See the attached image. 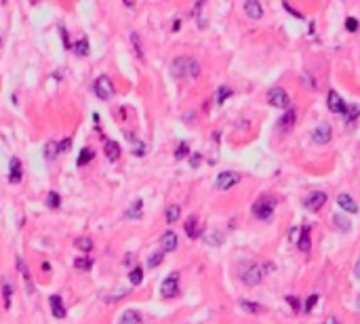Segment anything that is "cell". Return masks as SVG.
Returning a JSON list of instances; mask_svg holds the SVG:
<instances>
[{
	"label": "cell",
	"mask_w": 360,
	"mask_h": 324,
	"mask_svg": "<svg viewBox=\"0 0 360 324\" xmlns=\"http://www.w3.org/2000/svg\"><path fill=\"white\" fill-rule=\"evenodd\" d=\"M9 181L11 183H19L21 181V160L19 158H11V164H9Z\"/></svg>",
	"instance_id": "16"
},
{
	"label": "cell",
	"mask_w": 360,
	"mask_h": 324,
	"mask_svg": "<svg viewBox=\"0 0 360 324\" xmlns=\"http://www.w3.org/2000/svg\"><path fill=\"white\" fill-rule=\"evenodd\" d=\"M131 40H133V44H135L137 55H139V57H144V51H142V44H139V36H137V32H133V34H131Z\"/></svg>",
	"instance_id": "38"
},
{
	"label": "cell",
	"mask_w": 360,
	"mask_h": 324,
	"mask_svg": "<svg viewBox=\"0 0 360 324\" xmlns=\"http://www.w3.org/2000/svg\"><path fill=\"white\" fill-rule=\"evenodd\" d=\"M187 154H190V147H187V144H179V147L175 149V158H177V160H181V158H185Z\"/></svg>",
	"instance_id": "37"
},
{
	"label": "cell",
	"mask_w": 360,
	"mask_h": 324,
	"mask_svg": "<svg viewBox=\"0 0 360 324\" xmlns=\"http://www.w3.org/2000/svg\"><path fill=\"white\" fill-rule=\"evenodd\" d=\"M135 154H137V156H144V154H145V145H144V144H137V145H135Z\"/></svg>",
	"instance_id": "44"
},
{
	"label": "cell",
	"mask_w": 360,
	"mask_h": 324,
	"mask_svg": "<svg viewBox=\"0 0 360 324\" xmlns=\"http://www.w3.org/2000/svg\"><path fill=\"white\" fill-rule=\"evenodd\" d=\"M11 293H13V284L9 278H2V297H4V307L11 305Z\"/></svg>",
	"instance_id": "23"
},
{
	"label": "cell",
	"mask_w": 360,
	"mask_h": 324,
	"mask_svg": "<svg viewBox=\"0 0 360 324\" xmlns=\"http://www.w3.org/2000/svg\"><path fill=\"white\" fill-rule=\"evenodd\" d=\"M17 267H19L21 276H23V278H26L28 293H32V290H34V282H32V278H30V272H28V267H26V263H23V259H21V257H17Z\"/></svg>",
	"instance_id": "22"
},
{
	"label": "cell",
	"mask_w": 360,
	"mask_h": 324,
	"mask_svg": "<svg viewBox=\"0 0 360 324\" xmlns=\"http://www.w3.org/2000/svg\"><path fill=\"white\" fill-rule=\"evenodd\" d=\"M93 91H95V95L101 99V101H109L114 97V84L112 80H109V76H99L95 84H93Z\"/></svg>",
	"instance_id": "2"
},
{
	"label": "cell",
	"mask_w": 360,
	"mask_h": 324,
	"mask_svg": "<svg viewBox=\"0 0 360 324\" xmlns=\"http://www.w3.org/2000/svg\"><path fill=\"white\" fill-rule=\"evenodd\" d=\"M333 223L339 227L341 232H350V227H352V223H350V219L346 217V215H333Z\"/></svg>",
	"instance_id": "24"
},
{
	"label": "cell",
	"mask_w": 360,
	"mask_h": 324,
	"mask_svg": "<svg viewBox=\"0 0 360 324\" xmlns=\"http://www.w3.org/2000/svg\"><path fill=\"white\" fill-rule=\"evenodd\" d=\"M160 293L164 299H171L179 293V274H171L169 278H164L162 287H160Z\"/></svg>",
	"instance_id": "7"
},
{
	"label": "cell",
	"mask_w": 360,
	"mask_h": 324,
	"mask_svg": "<svg viewBox=\"0 0 360 324\" xmlns=\"http://www.w3.org/2000/svg\"><path fill=\"white\" fill-rule=\"evenodd\" d=\"M185 234L190 236V238H198L200 236V223L196 217H190L185 221Z\"/></svg>",
	"instance_id": "18"
},
{
	"label": "cell",
	"mask_w": 360,
	"mask_h": 324,
	"mask_svg": "<svg viewBox=\"0 0 360 324\" xmlns=\"http://www.w3.org/2000/svg\"><path fill=\"white\" fill-rule=\"evenodd\" d=\"M118 324H144V318L137 310H127V312H122Z\"/></svg>",
	"instance_id": "14"
},
{
	"label": "cell",
	"mask_w": 360,
	"mask_h": 324,
	"mask_svg": "<svg viewBox=\"0 0 360 324\" xmlns=\"http://www.w3.org/2000/svg\"><path fill=\"white\" fill-rule=\"evenodd\" d=\"M268 101L274 108H280V109L288 108V104H291V99H288V95H287V91L283 89V86H274V89H270L268 91Z\"/></svg>",
	"instance_id": "4"
},
{
	"label": "cell",
	"mask_w": 360,
	"mask_h": 324,
	"mask_svg": "<svg viewBox=\"0 0 360 324\" xmlns=\"http://www.w3.org/2000/svg\"><path fill=\"white\" fill-rule=\"evenodd\" d=\"M230 95H232V89H230V86H221V89H219V93H217V104L221 106L223 101L230 97Z\"/></svg>",
	"instance_id": "36"
},
{
	"label": "cell",
	"mask_w": 360,
	"mask_h": 324,
	"mask_svg": "<svg viewBox=\"0 0 360 324\" xmlns=\"http://www.w3.org/2000/svg\"><path fill=\"white\" fill-rule=\"evenodd\" d=\"M310 227L303 225L301 227V236H299V242H297V247H299L301 252H310Z\"/></svg>",
	"instance_id": "19"
},
{
	"label": "cell",
	"mask_w": 360,
	"mask_h": 324,
	"mask_svg": "<svg viewBox=\"0 0 360 324\" xmlns=\"http://www.w3.org/2000/svg\"><path fill=\"white\" fill-rule=\"evenodd\" d=\"M245 13H247V17H251V19H261L263 17V9H261V4L257 2V0H247Z\"/></svg>",
	"instance_id": "12"
},
{
	"label": "cell",
	"mask_w": 360,
	"mask_h": 324,
	"mask_svg": "<svg viewBox=\"0 0 360 324\" xmlns=\"http://www.w3.org/2000/svg\"><path fill=\"white\" fill-rule=\"evenodd\" d=\"M171 74L175 78H183V76L196 78L200 74V66H198V61L192 59V57H177L173 63H171Z\"/></svg>",
	"instance_id": "1"
},
{
	"label": "cell",
	"mask_w": 360,
	"mask_h": 324,
	"mask_svg": "<svg viewBox=\"0 0 360 324\" xmlns=\"http://www.w3.org/2000/svg\"><path fill=\"white\" fill-rule=\"evenodd\" d=\"M59 154V145L55 144V141H49V144H44V158L46 160H55V156Z\"/></svg>",
	"instance_id": "26"
},
{
	"label": "cell",
	"mask_w": 360,
	"mask_h": 324,
	"mask_svg": "<svg viewBox=\"0 0 360 324\" xmlns=\"http://www.w3.org/2000/svg\"><path fill=\"white\" fill-rule=\"evenodd\" d=\"M293 124H295V109H288V112H287V114H285V116L278 120V129L288 131Z\"/></svg>",
	"instance_id": "21"
},
{
	"label": "cell",
	"mask_w": 360,
	"mask_h": 324,
	"mask_svg": "<svg viewBox=\"0 0 360 324\" xmlns=\"http://www.w3.org/2000/svg\"><path fill=\"white\" fill-rule=\"evenodd\" d=\"M49 303H51V310H53L55 318H66V305H64V301H61L59 295H53L49 299Z\"/></svg>",
	"instance_id": "15"
},
{
	"label": "cell",
	"mask_w": 360,
	"mask_h": 324,
	"mask_svg": "<svg viewBox=\"0 0 360 324\" xmlns=\"http://www.w3.org/2000/svg\"><path fill=\"white\" fill-rule=\"evenodd\" d=\"M74 49H76V53H78V55H89V40H87V38L78 40V42L74 44Z\"/></svg>",
	"instance_id": "35"
},
{
	"label": "cell",
	"mask_w": 360,
	"mask_h": 324,
	"mask_svg": "<svg viewBox=\"0 0 360 324\" xmlns=\"http://www.w3.org/2000/svg\"><path fill=\"white\" fill-rule=\"evenodd\" d=\"M240 183V175L238 173H234V171H223V173H219V177H217V181H215V185H217V189H230V187H234V185H238Z\"/></svg>",
	"instance_id": "5"
},
{
	"label": "cell",
	"mask_w": 360,
	"mask_h": 324,
	"mask_svg": "<svg viewBox=\"0 0 360 324\" xmlns=\"http://www.w3.org/2000/svg\"><path fill=\"white\" fill-rule=\"evenodd\" d=\"M74 247H76L78 251H82V252H89V251L93 249V240L87 238V236H82V238H78V240L74 242Z\"/></svg>",
	"instance_id": "27"
},
{
	"label": "cell",
	"mask_w": 360,
	"mask_h": 324,
	"mask_svg": "<svg viewBox=\"0 0 360 324\" xmlns=\"http://www.w3.org/2000/svg\"><path fill=\"white\" fill-rule=\"evenodd\" d=\"M360 116V106H348L346 108V112H343V118H346L348 122H352L354 118H358Z\"/></svg>",
	"instance_id": "31"
},
{
	"label": "cell",
	"mask_w": 360,
	"mask_h": 324,
	"mask_svg": "<svg viewBox=\"0 0 360 324\" xmlns=\"http://www.w3.org/2000/svg\"><path fill=\"white\" fill-rule=\"evenodd\" d=\"M354 274H356V278H358V280H360V261H358V263H356V270H354Z\"/></svg>",
	"instance_id": "47"
},
{
	"label": "cell",
	"mask_w": 360,
	"mask_h": 324,
	"mask_svg": "<svg viewBox=\"0 0 360 324\" xmlns=\"http://www.w3.org/2000/svg\"><path fill=\"white\" fill-rule=\"evenodd\" d=\"M346 28H348L350 32H354V30L358 28V21H356V19H348V21H346Z\"/></svg>",
	"instance_id": "41"
},
{
	"label": "cell",
	"mask_w": 360,
	"mask_h": 324,
	"mask_svg": "<svg viewBox=\"0 0 360 324\" xmlns=\"http://www.w3.org/2000/svg\"><path fill=\"white\" fill-rule=\"evenodd\" d=\"M129 280H131L133 287L142 284V280H144V270H142V267H135V270H133V272L129 274Z\"/></svg>",
	"instance_id": "32"
},
{
	"label": "cell",
	"mask_w": 360,
	"mask_h": 324,
	"mask_svg": "<svg viewBox=\"0 0 360 324\" xmlns=\"http://www.w3.org/2000/svg\"><path fill=\"white\" fill-rule=\"evenodd\" d=\"M337 204L346 213H358V204L354 202V198H352L350 194H339L337 196Z\"/></svg>",
	"instance_id": "13"
},
{
	"label": "cell",
	"mask_w": 360,
	"mask_h": 324,
	"mask_svg": "<svg viewBox=\"0 0 360 324\" xmlns=\"http://www.w3.org/2000/svg\"><path fill=\"white\" fill-rule=\"evenodd\" d=\"M142 211H144V200H135L131 204V209L124 213L127 219H142Z\"/></svg>",
	"instance_id": "20"
},
{
	"label": "cell",
	"mask_w": 360,
	"mask_h": 324,
	"mask_svg": "<svg viewBox=\"0 0 360 324\" xmlns=\"http://www.w3.org/2000/svg\"><path fill=\"white\" fill-rule=\"evenodd\" d=\"M326 106H328V109H331V112H335V114H343V112H346V108H348V104L339 97L337 91H328V101H326Z\"/></svg>",
	"instance_id": "9"
},
{
	"label": "cell",
	"mask_w": 360,
	"mask_h": 324,
	"mask_svg": "<svg viewBox=\"0 0 360 324\" xmlns=\"http://www.w3.org/2000/svg\"><path fill=\"white\" fill-rule=\"evenodd\" d=\"M104 152H106V158L108 160H118V156H120V145L116 144V141H106V145H104Z\"/></svg>",
	"instance_id": "17"
},
{
	"label": "cell",
	"mask_w": 360,
	"mask_h": 324,
	"mask_svg": "<svg viewBox=\"0 0 360 324\" xmlns=\"http://www.w3.org/2000/svg\"><path fill=\"white\" fill-rule=\"evenodd\" d=\"M358 307H360V297H358Z\"/></svg>",
	"instance_id": "48"
},
{
	"label": "cell",
	"mask_w": 360,
	"mask_h": 324,
	"mask_svg": "<svg viewBox=\"0 0 360 324\" xmlns=\"http://www.w3.org/2000/svg\"><path fill=\"white\" fill-rule=\"evenodd\" d=\"M324 324H339V320L335 318V316H331V318H326V322Z\"/></svg>",
	"instance_id": "46"
},
{
	"label": "cell",
	"mask_w": 360,
	"mask_h": 324,
	"mask_svg": "<svg viewBox=\"0 0 360 324\" xmlns=\"http://www.w3.org/2000/svg\"><path fill=\"white\" fill-rule=\"evenodd\" d=\"M162 259H164V252H162V251L152 252V255L147 257V267H156V265H160V263H162Z\"/></svg>",
	"instance_id": "30"
},
{
	"label": "cell",
	"mask_w": 360,
	"mask_h": 324,
	"mask_svg": "<svg viewBox=\"0 0 360 324\" xmlns=\"http://www.w3.org/2000/svg\"><path fill=\"white\" fill-rule=\"evenodd\" d=\"M70 145H72V139H64V141L59 144V152H68Z\"/></svg>",
	"instance_id": "40"
},
{
	"label": "cell",
	"mask_w": 360,
	"mask_h": 324,
	"mask_svg": "<svg viewBox=\"0 0 360 324\" xmlns=\"http://www.w3.org/2000/svg\"><path fill=\"white\" fill-rule=\"evenodd\" d=\"M326 202V194L324 192H312L306 198V209L308 211H320Z\"/></svg>",
	"instance_id": "10"
},
{
	"label": "cell",
	"mask_w": 360,
	"mask_h": 324,
	"mask_svg": "<svg viewBox=\"0 0 360 324\" xmlns=\"http://www.w3.org/2000/svg\"><path fill=\"white\" fill-rule=\"evenodd\" d=\"M59 204H61V196H59L57 192H49V196H46V207L57 209Z\"/></svg>",
	"instance_id": "33"
},
{
	"label": "cell",
	"mask_w": 360,
	"mask_h": 324,
	"mask_svg": "<svg viewBox=\"0 0 360 324\" xmlns=\"http://www.w3.org/2000/svg\"><path fill=\"white\" fill-rule=\"evenodd\" d=\"M207 242H211V244H219V242H221V238H219L217 232H213V234H211V238H207Z\"/></svg>",
	"instance_id": "42"
},
{
	"label": "cell",
	"mask_w": 360,
	"mask_h": 324,
	"mask_svg": "<svg viewBox=\"0 0 360 324\" xmlns=\"http://www.w3.org/2000/svg\"><path fill=\"white\" fill-rule=\"evenodd\" d=\"M179 215H181V209H179L177 204H171V207H167V213H164V217H167L169 223H175V221L179 219Z\"/></svg>",
	"instance_id": "25"
},
{
	"label": "cell",
	"mask_w": 360,
	"mask_h": 324,
	"mask_svg": "<svg viewBox=\"0 0 360 324\" xmlns=\"http://www.w3.org/2000/svg\"><path fill=\"white\" fill-rule=\"evenodd\" d=\"M288 303H291L293 310H299V299L297 297H288Z\"/></svg>",
	"instance_id": "43"
},
{
	"label": "cell",
	"mask_w": 360,
	"mask_h": 324,
	"mask_svg": "<svg viewBox=\"0 0 360 324\" xmlns=\"http://www.w3.org/2000/svg\"><path fill=\"white\" fill-rule=\"evenodd\" d=\"M240 307L245 312H251V314H259V312H263V307L261 305H255L253 301H240Z\"/></svg>",
	"instance_id": "34"
},
{
	"label": "cell",
	"mask_w": 360,
	"mask_h": 324,
	"mask_svg": "<svg viewBox=\"0 0 360 324\" xmlns=\"http://www.w3.org/2000/svg\"><path fill=\"white\" fill-rule=\"evenodd\" d=\"M240 276H242V280H245L249 287H255V284H259L261 278H263V267L257 265V263H251L245 272H240Z\"/></svg>",
	"instance_id": "6"
},
{
	"label": "cell",
	"mask_w": 360,
	"mask_h": 324,
	"mask_svg": "<svg viewBox=\"0 0 360 324\" xmlns=\"http://www.w3.org/2000/svg\"><path fill=\"white\" fill-rule=\"evenodd\" d=\"M198 164H200V156L196 154V156H194V158H192V167H194V169H196V167H198Z\"/></svg>",
	"instance_id": "45"
},
{
	"label": "cell",
	"mask_w": 360,
	"mask_h": 324,
	"mask_svg": "<svg viewBox=\"0 0 360 324\" xmlns=\"http://www.w3.org/2000/svg\"><path fill=\"white\" fill-rule=\"evenodd\" d=\"M316 301H318V295H312V297H308V301H306V312H312L314 310V305H316Z\"/></svg>",
	"instance_id": "39"
},
{
	"label": "cell",
	"mask_w": 360,
	"mask_h": 324,
	"mask_svg": "<svg viewBox=\"0 0 360 324\" xmlns=\"http://www.w3.org/2000/svg\"><path fill=\"white\" fill-rule=\"evenodd\" d=\"M160 249L162 252H173L177 249V234L175 232H164L160 238Z\"/></svg>",
	"instance_id": "11"
},
{
	"label": "cell",
	"mask_w": 360,
	"mask_h": 324,
	"mask_svg": "<svg viewBox=\"0 0 360 324\" xmlns=\"http://www.w3.org/2000/svg\"><path fill=\"white\" fill-rule=\"evenodd\" d=\"M274 207H276V202L272 198H259L255 204H253V213L257 219H263V221H270L272 219V213H274Z\"/></svg>",
	"instance_id": "3"
},
{
	"label": "cell",
	"mask_w": 360,
	"mask_h": 324,
	"mask_svg": "<svg viewBox=\"0 0 360 324\" xmlns=\"http://www.w3.org/2000/svg\"><path fill=\"white\" fill-rule=\"evenodd\" d=\"M312 139H314V144L318 145H324L331 141V124L328 122H320L314 131H312Z\"/></svg>",
	"instance_id": "8"
},
{
	"label": "cell",
	"mask_w": 360,
	"mask_h": 324,
	"mask_svg": "<svg viewBox=\"0 0 360 324\" xmlns=\"http://www.w3.org/2000/svg\"><path fill=\"white\" fill-rule=\"evenodd\" d=\"M74 267H76V270H80V272H89L93 267V261H91V259H87V257H78L74 261Z\"/></svg>",
	"instance_id": "28"
},
{
	"label": "cell",
	"mask_w": 360,
	"mask_h": 324,
	"mask_svg": "<svg viewBox=\"0 0 360 324\" xmlns=\"http://www.w3.org/2000/svg\"><path fill=\"white\" fill-rule=\"evenodd\" d=\"M93 156H95V152H93L91 147H84L82 152H80V156H78V167H82V164L91 162V160H93Z\"/></svg>",
	"instance_id": "29"
}]
</instances>
